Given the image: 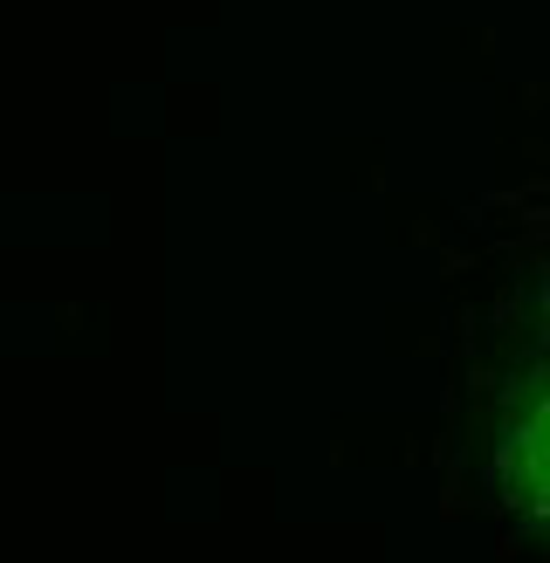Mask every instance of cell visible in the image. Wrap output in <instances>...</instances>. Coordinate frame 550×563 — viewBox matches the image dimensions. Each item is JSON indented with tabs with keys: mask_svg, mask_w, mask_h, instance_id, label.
<instances>
[{
	"mask_svg": "<svg viewBox=\"0 0 550 563\" xmlns=\"http://www.w3.org/2000/svg\"><path fill=\"white\" fill-rule=\"evenodd\" d=\"M503 467H509L516 501L550 529V385L537 391L530 406H522L516 433H509V461H503Z\"/></svg>",
	"mask_w": 550,
	"mask_h": 563,
	"instance_id": "cell-1",
	"label": "cell"
}]
</instances>
